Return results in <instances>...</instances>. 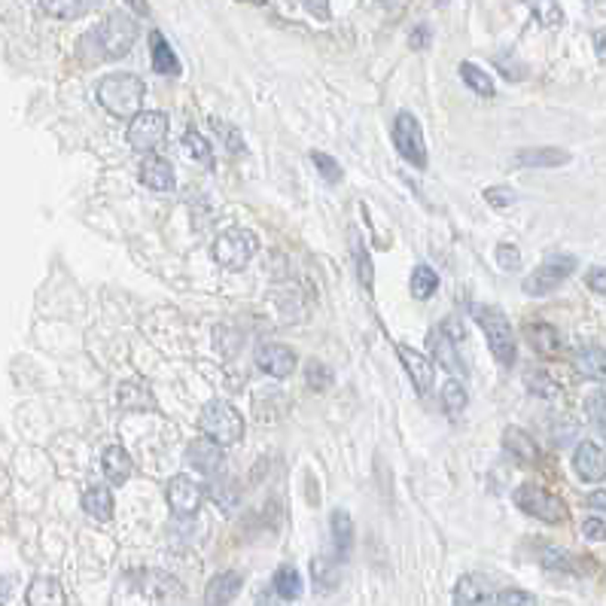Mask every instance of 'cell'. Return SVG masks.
<instances>
[{"label": "cell", "instance_id": "cell-1", "mask_svg": "<svg viewBox=\"0 0 606 606\" xmlns=\"http://www.w3.org/2000/svg\"><path fill=\"white\" fill-rule=\"evenodd\" d=\"M95 98L113 119L132 123L144 104V83L134 74H110L95 85Z\"/></svg>", "mask_w": 606, "mask_h": 606}, {"label": "cell", "instance_id": "cell-2", "mask_svg": "<svg viewBox=\"0 0 606 606\" xmlns=\"http://www.w3.org/2000/svg\"><path fill=\"white\" fill-rule=\"evenodd\" d=\"M198 430L208 436V442H213L219 448L235 445V442H241V436H244V418L226 399H211V403H204L202 415H198Z\"/></svg>", "mask_w": 606, "mask_h": 606}, {"label": "cell", "instance_id": "cell-3", "mask_svg": "<svg viewBox=\"0 0 606 606\" xmlns=\"http://www.w3.org/2000/svg\"><path fill=\"white\" fill-rule=\"evenodd\" d=\"M473 314L484 330V335H488V347H490V354L497 356V363L506 369L515 366L518 339H515V330H512L509 317H506L500 308H490V305H475Z\"/></svg>", "mask_w": 606, "mask_h": 606}, {"label": "cell", "instance_id": "cell-4", "mask_svg": "<svg viewBox=\"0 0 606 606\" xmlns=\"http://www.w3.org/2000/svg\"><path fill=\"white\" fill-rule=\"evenodd\" d=\"M89 40L98 46V52L104 59H123L132 52L134 40H138V21L125 12H110L95 31L89 34Z\"/></svg>", "mask_w": 606, "mask_h": 606}, {"label": "cell", "instance_id": "cell-5", "mask_svg": "<svg viewBox=\"0 0 606 606\" xmlns=\"http://www.w3.org/2000/svg\"><path fill=\"white\" fill-rule=\"evenodd\" d=\"M256 247H259V241H256V235L251 229L232 226V229H226V232L217 235V241H213L211 253H213V259H217L223 268H229V272H241V268H244L247 262L253 259Z\"/></svg>", "mask_w": 606, "mask_h": 606}, {"label": "cell", "instance_id": "cell-6", "mask_svg": "<svg viewBox=\"0 0 606 606\" xmlns=\"http://www.w3.org/2000/svg\"><path fill=\"white\" fill-rule=\"evenodd\" d=\"M515 503L522 506L530 518H539V522H546V524H561L567 518L564 500L548 494L546 488H539V484H533V482H524L522 488L515 490Z\"/></svg>", "mask_w": 606, "mask_h": 606}, {"label": "cell", "instance_id": "cell-7", "mask_svg": "<svg viewBox=\"0 0 606 606\" xmlns=\"http://www.w3.org/2000/svg\"><path fill=\"white\" fill-rule=\"evenodd\" d=\"M394 147L409 165L427 168V144H424V128L409 110H399L394 119Z\"/></svg>", "mask_w": 606, "mask_h": 606}, {"label": "cell", "instance_id": "cell-8", "mask_svg": "<svg viewBox=\"0 0 606 606\" xmlns=\"http://www.w3.org/2000/svg\"><path fill=\"white\" fill-rule=\"evenodd\" d=\"M573 272H576V256H570V253L548 256V259L537 268V272L524 277V293L527 296L552 293V290H558Z\"/></svg>", "mask_w": 606, "mask_h": 606}, {"label": "cell", "instance_id": "cell-9", "mask_svg": "<svg viewBox=\"0 0 606 606\" xmlns=\"http://www.w3.org/2000/svg\"><path fill=\"white\" fill-rule=\"evenodd\" d=\"M168 134V116L162 110H144L128 123V144L138 153H149L165 140Z\"/></svg>", "mask_w": 606, "mask_h": 606}, {"label": "cell", "instance_id": "cell-10", "mask_svg": "<svg viewBox=\"0 0 606 606\" xmlns=\"http://www.w3.org/2000/svg\"><path fill=\"white\" fill-rule=\"evenodd\" d=\"M253 360L262 372L272 378H287V375H293V369H296V351L287 345H281V341H262V345L256 347Z\"/></svg>", "mask_w": 606, "mask_h": 606}, {"label": "cell", "instance_id": "cell-11", "mask_svg": "<svg viewBox=\"0 0 606 606\" xmlns=\"http://www.w3.org/2000/svg\"><path fill=\"white\" fill-rule=\"evenodd\" d=\"M454 606H497V591L488 576L466 573L454 586Z\"/></svg>", "mask_w": 606, "mask_h": 606}, {"label": "cell", "instance_id": "cell-12", "mask_svg": "<svg viewBox=\"0 0 606 606\" xmlns=\"http://www.w3.org/2000/svg\"><path fill=\"white\" fill-rule=\"evenodd\" d=\"M168 506L174 509V515L180 518H192L198 509H202V488L189 479V475H174L168 482Z\"/></svg>", "mask_w": 606, "mask_h": 606}, {"label": "cell", "instance_id": "cell-13", "mask_svg": "<svg viewBox=\"0 0 606 606\" xmlns=\"http://www.w3.org/2000/svg\"><path fill=\"white\" fill-rule=\"evenodd\" d=\"M396 354H399V360H403V369L409 372L418 394H427V390L433 387V381H436V369H433V363L409 345H396Z\"/></svg>", "mask_w": 606, "mask_h": 606}, {"label": "cell", "instance_id": "cell-14", "mask_svg": "<svg viewBox=\"0 0 606 606\" xmlns=\"http://www.w3.org/2000/svg\"><path fill=\"white\" fill-rule=\"evenodd\" d=\"M187 460L198 469L202 475H219L226 469V458H223V448L213 445L208 439H195L189 442L187 448Z\"/></svg>", "mask_w": 606, "mask_h": 606}, {"label": "cell", "instance_id": "cell-15", "mask_svg": "<svg viewBox=\"0 0 606 606\" xmlns=\"http://www.w3.org/2000/svg\"><path fill=\"white\" fill-rule=\"evenodd\" d=\"M573 466L579 473V479L586 482H603L606 475V458H603V448L594 445V442H579L573 454Z\"/></svg>", "mask_w": 606, "mask_h": 606}, {"label": "cell", "instance_id": "cell-16", "mask_svg": "<svg viewBox=\"0 0 606 606\" xmlns=\"http://www.w3.org/2000/svg\"><path fill=\"white\" fill-rule=\"evenodd\" d=\"M140 183L153 192H174V187H177L174 168H171V162L162 159V155H147V159L140 162Z\"/></svg>", "mask_w": 606, "mask_h": 606}, {"label": "cell", "instance_id": "cell-17", "mask_svg": "<svg viewBox=\"0 0 606 606\" xmlns=\"http://www.w3.org/2000/svg\"><path fill=\"white\" fill-rule=\"evenodd\" d=\"M503 448L509 458H515V463L522 466H530V463L539 460V445L530 433H524L522 427H506L503 433Z\"/></svg>", "mask_w": 606, "mask_h": 606}, {"label": "cell", "instance_id": "cell-18", "mask_svg": "<svg viewBox=\"0 0 606 606\" xmlns=\"http://www.w3.org/2000/svg\"><path fill=\"white\" fill-rule=\"evenodd\" d=\"M241 586H244V579H241V573H235V570L217 573L208 582V591H204V603H208V606H229L235 597L241 594Z\"/></svg>", "mask_w": 606, "mask_h": 606}, {"label": "cell", "instance_id": "cell-19", "mask_svg": "<svg viewBox=\"0 0 606 606\" xmlns=\"http://www.w3.org/2000/svg\"><path fill=\"white\" fill-rule=\"evenodd\" d=\"M330 530H332V552H335V564L351 558L354 552V518L345 509H335L330 518Z\"/></svg>", "mask_w": 606, "mask_h": 606}, {"label": "cell", "instance_id": "cell-20", "mask_svg": "<svg viewBox=\"0 0 606 606\" xmlns=\"http://www.w3.org/2000/svg\"><path fill=\"white\" fill-rule=\"evenodd\" d=\"M149 64H153V70L162 76L180 74V59L174 55V49H171V43L165 40V34L162 31L149 34Z\"/></svg>", "mask_w": 606, "mask_h": 606}, {"label": "cell", "instance_id": "cell-21", "mask_svg": "<svg viewBox=\"0 0 606 606\" xmlns=\"http://www.w3.org/2000/svg\"><path fill=\"white\" fill-rule=\"evenodd\" d=\"M28 606H64V588L52 576H37L25 591Z\"/></svg>", "mask_w": 606, "mask_h": 606}, {"label": "cell", "instance_id": "cell-22", "mask_svg": "<svg viewBox=\"0 0 606 606\" xmlns=\"http://www.w3.org/2000/svg\"><path fill=\"white\" fill-rule=\"evenodd\" d=\"M515 162L522 168H561L570 162V153L567 149H558V147L522 149V153L515 155Z\"/></svg>", "mask_w": 606, "mask_h": 606}, {"label": "cell", "instance_id": "cell-23", "mask_svg": "<svg viewBox=\"0 0 606 606\" xmlns=\"http://www.w3.org/2000/svg\"><path fill=\"white\" fill-rule=\"evenodd\" d=\"M101 466L110 484H125L128 475H132V454L123 445H110L101 458Z\"/></svg>", "mask_w": 606, "mask_h": 606}, {"label": "cell", "instance_id": "cell-24", "mask_svg": "<svg viewBox=\"0 0 606 606\" xmlns=\"http://www.w3.org/2000/svg\"><path fill=\"white\" fill-rule=\"evenodd\" d=\"M430 351H433V356H436V363H442V369H448L451 375H463V372H466V366H463L458 347H454L442 332H433Z\"/></svg>", "mask_w": 606, "mask_h": 606}, {"label": "cell", "instance_id": "cell-25", "mask_svg": "<svg viewBox=\"0 0 606 606\" xmlns=\"http://www.w3.org/2000/svg\"><path fill=\"white\" fill-rule=\"evenodd\" d=\"M83 509L95 522H110L113 518V494L107 488H89L83 494Z\"/></svg>", "mask_w": 606, "mask_h": 606}, {"label": "cell", "instance_id": "cell-26", "mask_svg": "<svg viewBox=\"0 0 606 606\" xmlns=\"http://www.w3.org/2000/svg\"><path fill=\"white\" fill-rule=\"evenodd\" d=\"M311 576H314V591L317 594H330V591L339 588V564L332 558H326V554L314 558Z\"/></svg>", "mask_w": 606, "mask_h": 606}, {"label": "cell", "instance_id": "cell-27", "mask_svg": "<svg viewBox=\"0 0 606 606\" xmlns=\"http://www.w3.org/2000/svg\"><path fill=\"white\" fill-rule=\"evenodd\" d=\"M573 363H576V372H579V375H586V378H591V381H597V384L603 381L606 366H603V351H601L597 345L576 351Z\"/></svg>", "mask_w": 606, "mask_h": 606}, {"label": "cell", "instance_id": "cell-28", "mask_svg": "<svg viewBox=\"0 0 606 606\" xmlns=\"http://www.w3.org/2000/svg\"><path fill=\"white\" fill-rule=\"evenodd\" d=\"M460 80L469 85V89L475 92L479 98H494L497 95V89H494V80H490V74L488 70H482L479 64H473V61H463L460 64Z\"/></svg>", "mask_w": 606, "mask_h": 606}, {"label": "cell", "instance_id": "cell-29", "mask_svg": "<svg viewBox=\"0 0 606 606\" xmlns=\"http://www.w3.org/2000/svg\"><path fill=\"white\" fill-rule=\"evenodd\" d=\"M272 591L281 597V601H296V597L302 594V576H299V570L290 564L277 567V573L272 579Z\"/></svg>", "mask_w": 606, "mask_h": 606}, {"label": "cell", "instance_id": "cell-30", "mask_svg": "<svg viewBox=\"0 0 606 606\" xmlns=\"http://www.w3.org/2000/svg\"><path fill=\"white\" fill-rule=\"evenodd\" d=\"M119 405H123V409H128V411L153 409V394H149L144 384L123 381V384H119Z\"/></svg>", "mask_w": 606, "mask_h": 606}, {"label": "cell", "instance_id": "cell-31", "mask_svg": "<svg viewBox=\"0 0 606 606\" xmlns=\"http://www.w3.org/2000/svg\"><path fill=\"white\" fill-rule=\"evenodd\" d=\"M527 339L537 347L539 354H558L561 351V335L558 330H552L548 323H527Z\"/></svg>", "mask_w": 606, "mask_h": 606}, {"label": "cell", "instance_id": "cell-32", "mask_svg": "<svg viewBox=\"0 0 606 606\" xmlns=\"http://www.w3.org/2000/svg\"><path fill=\"white\" fill-rule=\"evenodd\" d=\"M351 251H354V259H356V277H360L363 287L372 293L375 287V268H372V256L366 253V247H363L360 235L351 232Z\"/></svg>", "mask_w": 606, "mask_h": 606}, {"label": "cell", "instance_id": "cell-33", "mask_svg": "<svg viewBox=\"0 0 606 606\" xmlns=\"http://www.w3.org/2000/svg\"><path fill=\"white\" fill-rule=\"evenodd\" d=\"M409 290L415 299H430L433 293L439 290V275L433 272L430 266H415V272H411V281H409Z\"/></svg>", "mask_w": 606, "mask_h": 606}, {"label": "cell", "instance_id": "cell-34", "mask_svg": "<svg viewBox=\"0 0 606 606\" xmlns=\"http://www.w3.org/2000/svg\"><path fill=\"white\" fill-rule=\"evenodd\" d=\"M95 4H83V0H52V4H40V10L46 12V16H55V19H64V21H74L85 16V12L92 10Z\"/></svg>", "mask_w": 606, "mask_h": 606}, {"label": "cell", "instance_id": "cell-35", "mask_svg": "<svg viewBox=\"0 0 606 606\" xmlns=\"http://www.w3.org/2000/svg\"><path fill=\"white\" fill-rule=\"evenodd\" d=\"M183 149H187L189 159H195L202 168H213V153H211V144L202 138L198 132H187L183 134Z\"/></svg>", "mask_w": 606, "mask_h": 606}, {"label": "cell", "instance_id": "cell-36", "mask_svg": "<svg viewBox=\"0 0 606 606\" xmlns=\"http://www.w3.org/2000/svg\"><path fill=\"white\" fill-rule=\"evenodd\" d=\"M442 409H445L451 418H458L460 411L466 409V387H463L458 378H451V381L442 387Z\"/></svg>", "mask_w": 606, "mask_h": 606}, {"label": "cell", "instance_id": "cell-37", "mask_svg": "<svg viewBox=\"0 0 606 606\" xmlns=\"http://www.w3.org/2000/svg\"><path fill=\"white\" fill-rule=\"evenodd\" d=\"M335 381L332 369L326 366V363L320 360H311L308 366H305V384H308L311 390H330Z\"/></svg>", "mask_w": 606, "mask_h": 606}, {"label": "cell", "instance_id": "cell-38", "mask_svg": "<svg viewBox=\"0 0 606 606\" xmlns=\"http://www.w3.org/2000/svg\"><path fill=\"white\" fill-rule=\"evenodd\" d=\"M524 384L530 387V394H539V396H548V399L558 396V384H554L543 369H527Z\"/></svg>", "mask_w": 606, "mask_h": 606}, {"label": "cell", "instance_id": "cell-39", "mask_svg": "<svg viewBox=\"0 0 606 606\" xmlns=\"http://www.w3.org/2000/svg\"><path fill=\"white\" fill-rule=\"evenodd\" d=\"M311 162L317 165V174L323 177L326 183H341V177H345V171H341V165L332 159V155L317 153V149H314V153H311Z\"/></svg>", "mask_w": 606, "mask_h": 606}, {"label": "cell", "instance_id": "cell-40", "mask_svg": "<svg viewBox=\"0 0 606 606\" xmlns=\"http://www.w3.org/2000/svg\"><path fill=\"white\" fill-rule=\"evenodd\" d=\"M211 125H213V132H217L219 138H226V149H229L232 155H241V153H244V140H241V134L235 132L232 125L219 123V119H211Z\"/></svg>", "mask_w": 606, "mask_h": 606}, {"label": "cell", "instance_id": "cell-41", "mask_svg": "<svg viewBox=\"0 0 606 606\" xmlns=\"http://www.w3.org/2000/svg\"><path fill=\"white\" fill-rule=\"evenodd\" d=\"M586 411H588V418H591V424H594V430L601 433H606V424H603V390H594V394L588 396V403H586Z\"/></svg>", "mask_w": 606, "mask_h": 606}, {"label": "cell", "instance_id": "cell-42", "mask_svg": "<svg viewBox=\"0 0 606 606\" xmlns=\"http://www.w3.org/2000/svg\"><path fill=\"white\" fill-rule=\"evenodd\" d=\"M497 606H537V597L522 588H506L497 594Z\"/></svg>", "mask_w": 606, "mask_h": 606}, {"label": "cell", "instance_id": "cell-43", "mask_svg": "<svg viewBox=\"0 0 606 606\" xmlns=\"http://www.w3.org/2000/svg\"><path fill=\"white\" fill-rule=\"evenodd\" d=\"M497 262H500L503 272H515L522 266V253H518L515 244H500L497 247Z\"/></svg>", "mask_w": 606, "mask_h": 606}, {"label": "cell", "instance_id": "cell-44", "mask_svg": "<svg viewBox=\"0 0 606 606\" xmlns=\"http://www.w3.org/2000/svg\"><path fill=\"white\" fill-rule=\"evenodd\" d=\"M484 202L494 204V208H509V204H515V192L506 187H490L484 189Z\"/></svg>", "mask_w": 606, "mask_h": 606}, {"label": "cell", "instance_id": "cell-45", "mask_svg": "<svg viewBox=\"0 0 606 606\" xmlns=\"http://www.w3.org/2000/svg\"><path fill=\"white\" fill-rule=\"evenodd\" d=\"M442 335H445L451 345H460V341L466 339V326L460 323V317H448L445 323H442Z\"/></svg>", "mask_w": 606, "mask_h": 606}, {"label": "cell", "instance_id": "cell-46", "mask_svg": "<svg viewBox=\"0 0 606 606\" xmlns=\"http://www.w3.org/2000/svg\"><path fill=\"white\" fill-rule=\"evenodd\" d=\"M543 567L546 570H564V573H570V570H573V561H570V554H564V552H548L543 558Z\"/></svg>", "mask_w": 606, "mask_h": 606}, {"label": "cell", "instance_id": "cell-47", "mask_svg": "<svg viewBox=\"0 0 606 606\" xmlns=\"http://www.w3.org/2000/svg\"><path fill=\"white\" fill-rule=\"evenodd\" d=\"M430 40H433V31H430V25H424V21H420L415 31L409 34V46L411 49H427V46H430Z\"/></svg>", "mask_w": 606, "mask_h": 606}, {"label": "cell", "instance_id": "cell-48", "mask_svg": "<svg viewBox=\"0 0 606 606\" xmlns=\"http://www.w3.org/2000/svg\"><path fill=\"white\" fill-rule=\"evenodd\" d=\"M606 272H603V266H594L588 272V283H591V290H594L597 296H603L606 293V277H603Z\"/></svg>", "mask_w": 606, "mask_h": 606}, {"label": "cell", "instance_id": "cell-49", "mask_svg": "<svg viewBox=\"0 0 606 606\" xmlns=\"http://www.w3.org/2000/svg\"><path fill=\"white\" fill-rule=\"evenodd\" d=\"M582 533H586V539L601 543V539H603V522H601V518H588V522L582 524Z\"/></svg>", "mask_w": 606, "mask_h": 606}, {"label": "cell", "instance_id": "cell-50", "mask_svg": "<svg viewBox=\"0 0 606 606\" xmlns=\"http://www.w3.org/2000/svg\"><path fill=\"white\" fill-rule=\"evenodd\" d=\"M305 10H308L311 16H317L320 21H330V4H305Z\"/></svg>", "mask_w": 606, "mask_h": 606}, {"label": "cell", "instance_id": "cell-51", "mask_svg": "<svg viewBox=\"0 0 606 606\" xmlns=\"http://www.w3.org/2000/svg\"><path fill=\"white\" fill-rule=\"evenodd\" d=\"M591 506H594V509H603V490H597V494H591Z\"/></svg>", "mask_w": 606, "mask_h": 606}, {"label": "cell", "instance_id": "cell-52", "mask_svg": "<svg viewBox=\"0 0 606 606\" xmlns=\"http://www.w3.org/2000/svg\"><path fill=\"white\" fill-rule=\"evenodd\" d=\"M594 43H597V55H601V59H603V31H597Z\"/></svg>", "mask_w": 606, "mask_h": 606}, {"label": "cell", "instance_id": "cell-53", "mask_svg": "<svg viewBox=\"0 0 606 606\" xmlns=\"http://www.w3.org/2000/svg\"><path fill=\"white\" fill-rule=\"evenodd\" d=\"M4 601H6V591H4V586H0V606H4Z\"/></svg>", "mask_w": 606, "mask_h": 606}]
</instances>
